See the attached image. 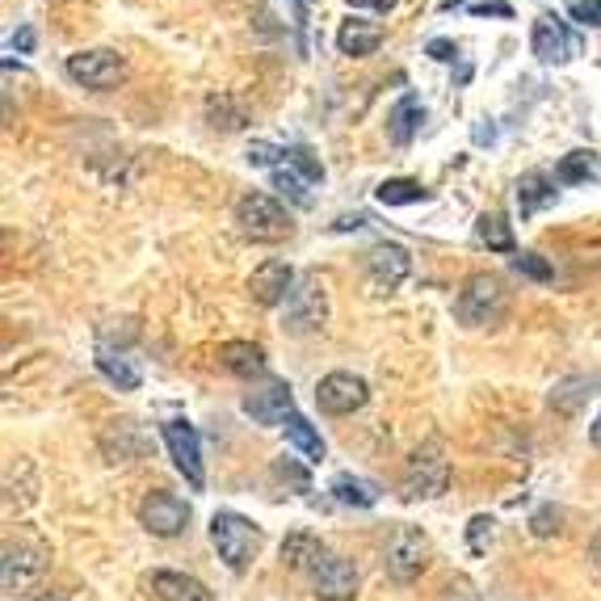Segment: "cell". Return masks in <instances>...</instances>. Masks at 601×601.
Segmentation results:
<instances>
[{
  "instance_id": "obj_24",
  "label": "cell",
  "mask_w": 601,
  "mask_h": 601,
  "mask_svg": "<svg viewBox=\"0 0 601 601\" xmlns=\"http://www.w3.org/2000/svg\"><path fill=\"white\" fill-rule=\"evenodd\" d=\"M328 492L341 501V505H358V509H371L379 501V488L371 479H358V475H333Z\"/></svg>"
},
{
  "instance_id": "obj_43",
  "label": "cell",
  "mask_w": 601,
  "mask_h": 601,
  "mask_svg": "<svg viewBox=\"0 0 601 601\" xmlns=\"http://www.w3.org/2000/svg\"><path fill=\"white\" fill-rule=\"evenodd\" d=\"M589 555H593V564H598V572H601V535L593 538V551H589Z\"/></svg>"
},
{
  "instance_id": "obj_42",
  "label": "cell",
  "mask_w": 601,
  "mask_h": 601,
  "mask_svg": "<svg viewBox=\"0 0 601 601\" xmlns=\"http://www.w3.org/2000/svg\"><path fill=\"white\" fill-rule=\"evenodd\" d=\"M22 601H67L64 593H51V589H42V593H26Z\"/></svg>"
},
{
  "instance_id": "obj_27",
  "label": "cell",
  "mask_w": 601,
  "mask_h": 601,
  "mask_svg": "<svg viewBox=\"0 0 601 601\" xmlns=\"http://www.w3.org/2000/svg\"><path fill=\"white\" fill-rule=\"evenodd\" d=\"M283 429H286V438H290V446H295L308 463H320V459H324V442H320V434L312 429V421H308V416H299V412H295Z\"/></svg>"
},
{
  "instance_id": "obj_28",
  "label": "cell",
  "mask_w": 601,
  "mask_h": 601,
  "mask_svg": "<svg viewBox=\"0 0 601 601\" xmlns=\"http://www.w3.org/2000/svg\"><path fill=\"white\" fill-rule=\"evenodd\" d=\"M383 206H412V202H425L429 190L421 186V181H412V177H391V181H383L379 190H375Z\"/></svg>"
},
{
  "instance_id": "obj_4",
  "label": "cell",
  "mask_w": 601,
  "mask_h": 601,
  "mask_svg": "<svg viewBox=\"0 0 601 601\" xmlns=\"http://www.w3.org/2000/svg\"><path fill=\"white\" fill-rule=\"evenodd\" d=\"M446 484H450V463H446L442 442L434 438V442H425L409 459V467H404V497L409 501H434V497L446 492Z\"/></svg>"
},
{
  "instance_id": "obj_10",
  "label": "cell",
  "mask_w": 601,
  "mask_h": 601,
  "mask_svg": "<svg viewBox=\"0 0 601 601\" xmlns=\"http://www.w3.org/2000/svg\"><path fill=\"white\" fill-rule=\"evenodd\" d=\"M366 400H371V387L358 379V375H346V371L324 375L316 387V404H320V412H328V416H349V412L362 409Z\"/></svg>"
},
{
  "instance_id": "obj_37",
  "label": "cell",
  "mask_w": 601,
  "mask_h": 601,
  "mask_svg": "<svg viewBox=\"0 0 601 601\" xmlns=\"http://www.w3.org/2000/svg\"><path fill=\"white\" fill-rule=\"evenodd\" d=\"M425 51H429V55H434V60H442V64H450V60H454V55H459V47H454V42H450V38H434V42H429V47H425Z\"/></svg>"
},
{
  "instance_id": "obj_14",
  "label": "cell",
  "mask_w": 601,
  "mask_h": 601,
  "mask_svg": "<svg viewBox=\"0 0 601 601\" xmlns=\"http://www.w3.org/2000/svg\"><path fill=\"white\" fill-rule=\"evenodd\" d=\"M245 412L253 416L256 425H286L290 416H295V396H290V387L286 383H265L261 391H253L249 400H245Z\"/></svg>"
},
{
  "instance_id": "obj_41",
  "label": "cell",
  "mask_w": 601,
  "mask_h": 601,
  "mask_svg": "<svg viewBox=\"0 0 601 601\" xmlns=\"http://www.w3.org/2000/svg\"><path fill=\"white\" fill-rule=\"evenodd\" d=\"M295 4V30H308V0H290Z\"/></svg>"
},
{
  "instance_id": "obj_6",
  "label": "cell",
  "mask_w": 601,
  "mask_h": 601,
  "mask_svg": "<svg viewBox=\"0 0 601 601\" xmlns=\"http://www.w3.org/2000/svg\"><path fill=\"white\" fill-rule=\"evenodd\" d=\"M64 67H67V76H72L76 85L97 89V93L118 89V85H123V76H127V60H123L118 51H105V47H97V51H76V55H67Z\"/></svg>"
},
{
  "instance_id": "obj_45",
  "label": "cell",
  "mask_w": 601,
  "mask_h": 601,
  "mask_svg": "<svg viewBox=\"0 0 601 601\" xmlns=\"http://www.w3.org/2000/svg\"><path fill=\"white\" fill-rule=\"evenodd\" d=\"M454 4H467V0H446V9H454Z\"/></svg>"
},
{
  "instance_id": "obj_34",
  "label": "cell",
  "mask_w": 601,
  "mask_h": 601,
  "mask_svg": "<svg viewBox=\"0 0 601 601\" xmlns=\"http://www.w3.org/2000/svg\"><path fill=\"white\" fill-rule=\"evenodd\" d=\"M488 542H492V517H488V513H475L472 526H467V547H472L475 555H479Z\"/></svg>"
},
{
  "instance_id": "obj_22",
  "label": "cell",
  "mask_w": 601,
  "mask_h": 601,
  "mask_svg": "<svg viewBox=\"0 0 601 601\" xmlns=\"http://www.w3.org/2000/svg\"><path fill=\"white\" fill-rule=\"evenodd\" d=\"M97 371L114 383L118 391H139V383H143V375L130 366L127 353H114V349H105V346L97 349Z\"/></svg>"
},
{
  "instance_id": "obj_29",
  "label": "cell",
  "mask_w": 601,
  "mask_h": 601,
  "mask_svg": "<svg viewBox=\"0 0 601 601\" xmlns=\"http://www.w3.org/2000/svg\"><path fill=\"white\" fill-rule=\"evenodd\" d=\"M206 118H211V127L215 130H240L249 118H245V110L236 105V97L231 93H215L206 97Z\"/></svg>"
},
{
  "instance_id": "obj_40",
  "label": "cell",
  "mask_w": 601,
  "mask_h": 601,
  "mask_svg": "<svg viewBox=\"0 0 601 601\" xmlns=\"http://www.w3.org/2000/svg\"><path fill=\"white\" fill-rule=\"evenodd\" d=\"M472 13H479V17H484V13H492V17H513L509 4H472Z\"/></svg>"
},
{
  "instance_id": "obj_8",
  "label": "cell",
  "mask_w": 601,
  "mask_h": 601,
  "mask_svg": "<svg viewBox=\"0 0 601 601\" xmlns=\"http://www.w3.org/2000/svg\"><path fill=\"white\" fill-rule=\"evenodd\" d=\"M139 522H143V530L156 538H177L186 530V522H190V505L181 501V497H173V492H148L143 501H139Z\"/></svg>"
},
{
  "instance_id": "obj_9",
  "label": "cell",
  "mask_w": 601,
  "mask_h": 601,
  "mask_svg": "<svg viewBox=\"0 0 601 601\" xmlns=\"http://www.w3.org/2000/svg\"><path fill=\"white\" fill-rule=\"evenodd\" d=\"M530 47H535V55L542 64H568V60L580 55V34H572L560 17L542 13L535 22V30H530Z\"/></svg>"
},
{
  "instance_id": "obj_23",
  "label": "cell",
  "mask_w": 601,
  "mask_h": 601,
  "mask_svg": "<svg viewBox=\"0 0 601 601\" xmlns=\"http://www.w3.org/2000/svg\"><path fill=\"white\" fill-rule=\"evenodd\" d=\"M475 236L492 249V253H513L517 256V245H513V223L501 215V211H488V215H479L475 223Z\"/></svg>"
},
{
  "instance_id": "obj_35",
  "label": "cell",
  "mask_w": 601,
  "mask_h": 601,
  "mask_svg": "<svg viewBox=\"0 0 601 601\" xmlns=\"http://www.w3.org/2000/svg\"><path fill=\"white\" fill-rule=\"evenodd\" d=\"M568 13H572V22H580V26H593V30H601V0H576Z\"/></svg>"
},
{
  "instance_id": "obj_17",
  "label": "cell",
  "mask_w": 601,
  "mask_h": 601,
  "mask_svg": "<svg viewBox=\"0 0 601 601\" xmlns=\"http://www.w3.org/2000/svg\"><path fill=\"white\" fill-rule=\"evenodd\" d=\"M555 198H560V190H555L551 173H542V168L522 173V181H517V211H522V220H530V215H538V211H547Z\"/></svg>"
},
{
  "instance_id": "obj_11",
  "label": "cell",
  "mask_w": 601,
  "mask_h": 601,
  "mask_svg": "<svg viewBox=\"0 0 601 601\" xmlns=\"http://www.w3.org/2000/svg\"><path fill=\"white\" fill-rule=\"evenodd\" d=\"M164 446H168L177 472L190 479V488H202V484H206L202 442H198V429H193L190 421H168V425H164Z\"/></svg>"
},
{
  "instance_id": "obj_18",
  "label": "cell",
  "mask_w": 601,
  "mask_h": 601,
  "mask_svg": "<svg viewBox=\"0 0 601 601\" xmlns=\"http://www.w3.org/2000/svg\"><path fill=\"white\" fill-rule=\"evenodd\" d=\"M337 47H341V55L366 60V55H375V51L383 47V26L362 22V17H349L346 26L337 30Z\"/></svg>"
},
{
  "instance_id": "obj_44",
  "label": "cell",
  "mask_w": 601,
  "mask_h": 601,
  "mask_svg": "<svg viewBox=\"0 0 601 601\" xmlns=\"http://www.w3.org/2000/svg\"><path fill=\"white\" fill-rule=\"evenodd\" d=\"M589 438H593V442L601 446V416H598V421H593V429H589Z\"/></svg>"
},
{
  "instance_id": "obj_25",
  "label": "cell",
  "mask_w": 601,
  "mask_h": 601,
  "mask_svg": "<svg viewBox=\"0 0 601 601\" xmlns=\"http://www.w3.org/2000/svg\"><path fill=\"white\" fill-rule=\"evenodd\" d=\"M555 177L560 181H568V186H580V181H598L601 177V156L598 152H568V156L560 160V168H555Z\"/></svg>"
},
{
  "instance_id": "obj_3",
  "label": "cell",
  "mask_w": 601,
  "mask_h": 601,
  "mask_svg": "<svg viewBox=\"0 0 601 601\" xmlns=\"http://www.w3.org/2000/svg\"><path fill=\"white\" fill-rule=\"evenodd\" d=\"M211 542L220 551V560L231 572H245L253 564V555L261 551V530H256L249 517L231 513V509H220L211 517Z\"/></svg>"
},
{
  "instance_id": "obj_36",
  "label": "cell",
  "mask_w": 601,
  "mask_h": 601,
  "mask_svg": "<svg viewBox=\"0 0 601 601\" xmlns=\"http://www.w3.org/2000/svg\"><path fill=\"white\" fill-rule=\"evenodd\" d=\"M560 530V513H551V509H538L535 513V535L538 538H551Z\"/></svg>"
},
{
  "instance_id": "obj_5",
  "label": "cell",
  "mask_w": 601,
  "mask_h": 601,
  "mask_svg": "<svg viewBox=\"0 0 601 601\" xmlns=\"http://www.w3.org/2000/svg\"><path fill=\"white\" fill-rule=\"evenodd\" d=\"M425 564H429V538L421 535L416 526H396L391 538H387V551H383L387 576L409 585V580H416L425 572Z\"/></svg>"
},
{
  "instance_id": "obj_30",
  "label": "cell",
  "mask_w": 601,
  "mask_h": 601,
  "mask_svg": "<svg viewBox=\"0 0 601 601\" xmlns=\"http://www.w3.org/2000/svg\"><path fill=\"white\" fill-rule=\"evenodd\" d=\"M283 168H290L299 181H308V186H320L324 181V164L312 148H303V143H295V148H286V160Z\"/></svg>"
},
{
  "instance_id": "obj_13",
  "label": "cell",
  "mask_w": 601,
  "mask_h": 601,
  "mask_svg": "<svg viewBox=\"0 0 601 601\" xmlns=\"http://www.w3.org/2000/svg\"><path fill=\"white\" fill-rule=\"evenodd\" d=\"M366 270H371V278H375L379 290H396V286L412 274V256H409V249H400V245H391V240H379V245L366 253Z\"/></svg>"
},
{
  "instance_id": "obj_20",
  "label": "cell",
  "mask_w": 601,
  "mask_h": 601,
  "mask_svg": "<svg viewBox=\"0 0 601 601\" xmlns=\"http://www.w3.org/2000/svg\"><path fill=\"white\" fill-rule=\"evenodd\" d=\"M220 362L231 371V375H240V379L265 375V349L253 346V341H227V346L220 349Z\"/></svg>"
},
{
  "instance_id": "obj_38",
  "label": "cell",
  "mask_w": 601,
  "mask_h": 601,
  "mask_svg": "<svg viewBox=\"0 0 601 601\" xmlns=\"http://www.w3.org/2000/svg\"><path fill=\"white\" fill-rule=\"evenodd\" d=\"M9 47H13V51H22V55H30L34 51V30L30 26H22V30L13 34V38H9Z\"/></svg>"
},
{
  "instance_id": "obj_12",
  "label": "cell",
  "mask_w": 601,
  "mask_h": 601,
  "mask_svg": "<svg viewBox=\"0 0 601 601\" xmlns=\"http://www.w3.org/2000/svg\"><path fill=\"white\" fill-rule=\"evenodd\" d=\"M308 576H312V589L320 601H353V593H358V568L346 555H324Z\"/></svg>"
},
{
  "instance_id": "obj_21",
  "label": "cell",
  "mask_w": 601,
  "mask_h": 601,
  "mask_svg": "<svg viewBox=\"0 0 601 601\" xmlns=\"http://www.w3.org/2000/svg\"><path fill=\"white\" fill-rule=\"evenodd\" d=\"M421 118H425V110H421V101L412 93H404L396 101V110L387 114V135H391V143L396 148H409L416 127H421Z\"/></svg>"
},
{
  "instance_id": "obj_31",
  "label": "cell",
  "mask_w": 601,
  "mask_h": 601,
  "mask_svg": "<svg viewBox=\"0 0 601 601\" xmlns=\"http://www.w3.org/2000/svg\"><path fill=\"white\" fill-rule=\"evenodd\" d=\"M274 186H278V190H283L295 206H308V202H312V186H308V181H299V177H295L290 168H283V164L274 168Z\"/></svg>"
},
{
  "instance_id": "obj_26",
  "label": "cell",
  "mask_w": 601,
  "mask_h": 601,
  "mask_svg": "<svg viewBox=\"0 0 601 601\" xmlns=\"http://www.w3.org/2000/svg\"><path fill=\"white\" fill-rule=\"evenodd\" d=\"M324 555H328V551H324V547H320L312 535H290L283 542V560L295 572H312L320 560H324Z\"/></svg>"
},
{
  "instance_id": "obj_1",
  "label": "cell",
  "mask_w": 601,
  "mask_h": 601,
  "mask_svg": "<svg viewBox=\"0 0 601 601\" xmlns=\"http://www.w3.org/2000/svg\"><path fill=\"white\" fill-rule=\"evenodd\" d=\"M459 320L467 328H497L509 316V290L497 274H472L463 290H459V303H454Z\"/></svg>"
},
{
  "instance_id": "obj_19",
  "label": "cell",
  "mask_w": 601,
  "mask_h": 601,
  "mask_svg": "<svg viewBox=\"0 0 601 601\" xmlns=\"http://www.w3.org/2000/svg\"><path fill=\"white\" fill-rule=\"evenodd\" d=\"M34 572H42V555L30 547H4V593H22Z\"/></svg>"
},
{
  "instance_id": "obj_2",
  "label": "cell",
  "mask_w": 601,
  "mask_h": 601,
  "mask_svg": "<svg viewBox=\"0 0 601 601\" xmlns=\"http://www.w3.org/2000/svg\"><path fill=\"white\" fill-rule=\"evenodd\" d=\"M236 227H240V236L245 240H256V245H278L290 236V215H286V206L278 198H270V193H245L240 202H236Z\"/></svg>"
},
{
  "instance_id": "obj_15",
  "label": "cell",
  "mask_w": 601,
  "mask_h": 601,
  "mask_svg": "<svg viewBox=\"0 0 601 601\" xmlns=\"http://www.w3.org/2000/svg\"><path fill=\"white\" fill-rule=\"evenodd\" d=\"M249 290H253V299L261 308H278V303L290 299V290H295V270L286 261H265V265L253 270Z\"/></svg>"
},
{
  "instance_id": "obj_7",
  "label": "cell",
  "mask_w": 601,
  "mask_h": 601,
  "mask_svg": "<svg viewBox=\"0 0 601 601\" xmlns=\"http://www.w3.org/2000/svg\"><path fill=\"white\" fill-rule=\"evenodd\" d=\"M328 320V299H324V283L316 274H308L303 283H295L290 299H286V328L290 333H316Z\"/></svg>"
},
{
  "instance_id": "obj_32",
  "label": "cell",
  "mask_w": 601,
  "mask_h": 601,
  "mask_svg": "<svg viewBox=\"0 0 601 601\" xmlns=\"http://www.w3.org/2000/svg\"><path fill=\"white\" fill-rule=\"evenodd\" d=\"M513 270L526 274V278H535V283H551V278H555V270H551L538 253H517L513 256Z\"/></svg>"
},
{
  "instance_id": "obj_16",
  "label": "cell",
  "mask_w": 601,
  "mask_h": 601,
  "mask_svg": "<svg viewBox=\"0 0 601 601\" xmlns=\"http://www.w3.org/2000/svg\"><path fill=\"white\" fill-rule=\"evenodd\" d=\"M148 589L160 601H215V593L198 576H186V572H152L148 576Z\"/></svg>"
},
{
  "instance_id": "obj_39",
  "label": "cell",
  "mask_w": 601,
  "mask_h": 601,
  "mask_svg": "<svg viewBox=\"0 0 601 601\" xmlns=\"http://www.w3.org/2000/svg\"><path fill=\"white\" fill-rule=\"evenodd\" d=\"M349 9H375V13L387 17V13L396 9V0H349Z\"/></svg>"
},
{
  "instance_id": "obj_33",
  "label": "cell",
  "mask_w": 601,
  "mask_h": 601,
  "mask_svg": "<svg viewBox=\"0 0 601 601\" xmlns=\"http://www.w3.org/2000/svg\"><path fill=\"white\" fill-rule=\"evenodd\" d=\"M245 156H249V164H261V168H278L286 160V148H274V143H265V139H253Z\"/></svg>"
}]
</instances>
